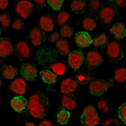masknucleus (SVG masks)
I'll return each mask as SVG.
<instances>
[{"label": "nucleus", "mask_w": 126, "mask_h": 126, "mask_svg": "<svg viewBox=\"0 0 126 126\" xmlns=\"http://www.w3.org/2000/svg\"><path fill=\"white\" fill-rule=\"evenodd\" d=\"M56 50L63 56H67L70 53L71 48L67 40L60 39L56 42Z\"/></svg>", "instance_id": "393cba45"}, {"label": "nucleus", "mask_w": 126, "mask_h": 126, "mask_svg": "<svg viewBox=\"0 0 126 126\" xmlns=\"http://www.w3.org/2000/svg\"><path fill=\"white\" fill-rule=\"evenodd\" d=\"M47 3L54 10H59L61 7L64 1L63 0H48Z\"/></svg>", "instance_id": "c9c22d12"}, {"label": "nucleus", "mask_w": 126, "mask_h": 126, "mask_svg": "<svg viewBox=\"0 0 126 126\" xmlns=\"http://www.w3.org/2000/svg\"><path fill=\"white\" fill-rule=\"evenodd\" d=\"M115 3L117 7L120 8H123L126 5V0H115Z\"/></svg>", "instance_id": "79ce46f5"}, {"label": "nucleus", "mask_w": 126, "mask_h": 126, "mask_svg": "<svg viewBox=\"0 0 126 126\" xmlns=\"http://www.w3.org/2000/svg\"><path fill=\"white\" fill-rule=\"evenodd\" d=\"M38 126H54L53 124L50 121L47 119H44L40 121Z\"/></svg>", "instance_id": "ea45409f"}, {"label": "nucleus", "mask_w": 126, "mask_h": 126, "mask_svg": "<svg viewBox=\"0 0 126 126\" xmlns=\"http://www.w3.org/2000/svg\"><path fill=\"white\" fill-rule=\"evenodd\" d=\"M110 33L114 34L116 39L120 40L125 38L126 30L124 25L119 22L116 23L110 30Z\"/></svg>", "instance_id": "4be33fe9"}, {"label": "nucleus", "mask_w": 126, "mask_h": 126, "mask_svg": "<svg viewBox=\"0 0 126 126\" xmlns=\"http://www.w3.org/2000/svg\"><path fill=\"white\" fill-rule=\"evenodd\" d=\"M34 1L38 8L43 7L46 5L44 0H35Z\"/></svg>", "instance_id": "37998d69"}, {"label": "nucleus", "mask_w": 126, "mask_h": 126, "mask_svg": "<svg viewBox=\"0 0 126 126\" xmlns=\"http://www.w3.org/2000/svg\"><path fill=\"white\" fill-rule=\"evenodd\" d=\"M1 81L0 79V86H1Z\"/></svg>", "instance_id": "49530a36"}, {"label": "nucleus", "mask_w": 126, "mask_h": 126, "mask_svg": "<svg viewBox=\"0 0 126 126\" xmlns=\"http://www.w3.org/2000/svg\"><path fill=\"white\" fill-rule=\"evenodd\" d=\"M1 31H2V30H1V28L0 27V36L1 34Z\"/></svg>", "instance_id": "a18cd8bd"}, {"label": "nucleus", "mask_w": 126, "mask_h": 126, "mask_svg": "<svg viewBox=\"0 0 126 126\" xmlns=\"http://www.w3.org/2000/svg\"><path fill=\"white\" fill-rule=\"evenodd\" d=\"M108 42V37L104 33L93 40V46L95 49L98 50H101L104 48L107 45Z\"/></svg>", "instance_id": "5701e85b"}, {"label": "nucleus", "mask_w": 126, "mask_h": 126, "mask_svg": "<svg viewBox=\"0 0 126 126\" xmlns=\"http://www.w3.org/2000/svg\"><path fill=\"white\" fill-rule=\"evenodd\" d=\"M84 60V56L80 50L72 51L68 55V64L74 70H77L80 66Z\"/></svg>", "instance_id": "ddd939ff"}, {"label": "nucleus", "mask_w": 126, "mask_h": 126, "mask_svg": "<svg viewBox=\"0 0 126 126\" xmlns=\"http://www.w3.org/2000/svg\"><path fill=\"white\" fill-rule=\"evenodd\" d=\"M119 116L120 119L125 124L126 121V103L123 104L119 109Z\"/></svg>", "instance_id": "4c0bfd02"}, {"label": "nucleus", "mask_w": 126, "mask_h": 126, "mask_svg": "<svg viewBox=\"0 0 126 126\" xmlns=\"http://www.w3.org/2000/svg\"><path fill=\"white\" fill-rule=\"evenodd\" d=\"M16 56L21 61H24L30 57V50L27 43L20 42L15 44L14 47Z\"/></svg>", "instance_id": "4468645a"}, {"label": "nucleus", "mask_w": 126, "mask_h": 126, "mask_svg": "<svg viewBox=\"0 0 126 126\" xmlns=\"http://www.w3.org/2000/svg\"><path fill=\"white\" fill-rule=\"evenodd\" d=\"M61 92L64 94L75 95L80 90L79 85L74 79L67 78L61 82L60 87Z\"/></svg>", "instance_id": "1a4fd4ad"}, {"label": "nucleus", "mask_w": 126, "mask_h": 126, "mask_svg": "<svg viewBox=\"0 0 126 126\" xmlns=\"http://www.w3.org/2000/svg\"><path fill=\"white\" fill-rule=\"evenodd\" d=\"M88 5L91 14L95 15L100 9L101 4L98 1L91 0L89 1Z\"/></svg>", "instance_id": "f704fd0d"}, {"label": "nucleus", "mask_w": 126, "mask_h": 126, "mask_svg": "<svg viewBox=\"0 0 126 126\" xmlns=\"http://www.w3.org/2000/svg\"><path fill=\"white\" fill-rule=\"evenodd\" d=\"M13 44L8 38L0 39V56L2 58H5L11 56L14 52Z\"/></svg>", "instance_id": "2eb2a0df"}, {"label": "nucleus", "mask_w": 126, "mask_h": 126, "mask_svg": "<svg viewBox=\"0 0 126 126\" xmlns=\"http://www.w3.org/2000/svg\"><path fill=\"white\" fill-rule=\"evenodd\" d=\"M35 10L34 5L31 1L21 0L18 2L15 6V11L17 15L26 19L32 15Z\"/></svg>", "instance_id": "39448f33"}, {"label": "nucleus", "mask_w": 126, "mask_h": 126, "mask_svg": "<svg viewBox=\"0 0 126 126\" xmlns=\"http://www.w3.org/2000/svg\"><path fill=\"white\" fill-rule=\"evenodd\" d=\"M11 24V19L8 13L0 15V27L4 29L8 28Z\"/></svg>", "instance_id": "c756f323"}, {"label": "nucleus", "mask_w": 126, "mask_h": 126, "mask_svg": "<svg viewBox=\"0 0 126 126\" xmlns=\"http://www.w3.org/2000/svg\"><path fill=\"white\" fill-rule=\"evenodd\" d=\"M58 58V52L54 47L45 45L36 51L35 59L39 64L48 68L56 63Z\"/></svg>", "instance_id": "f03ea898"}, {"label": "nucleus", "mask_w": 126, "mask_h": 126, "mask_svg": "<svg viewBox=\"0 0 126 126\" xmlns=\"http://www.w3.org/2000/svg\"><path fill=\"white\" fill-rule=\"evenodd\" d=\"M42 80L45 83L52 84L56 81L57 76L47 70H43L40 72Z\"/></svg>", "instance_id": "bb28decb"}, {"label": "nucleus", "mask_w": 126, "mask_h": 126, "mask_svg": "<svg viewBox=\"0 0 126 126\" xmlns=\"http://www.w3.org/2000/svg\"><path fill=\"white\" fill-rule=\"evenodd\" d=\"M28 101L23 96H17L12 99L11 101L12 108L18 112H21L27 107Z\"/></svg>", "instance_id": "aec40b11"}, {"label": "nucleus", "mask_w": 126, "mask_h": 126, "mask_svg": "<svg viewBox=\"0 0 126 126\" xmlns=\"http://www.w3.org/2000/svg\"><path fill=\"white\" fill-rule=\"evenodd\" d=\"M0 71L1 75L5 79H13L17 74V68L13 66L8 64H4L0 68Z\"/></svg>", "instance_id": "412c9836"}, {"label": "nucleus", "mask_w": 126, "mask_h": 126, "mask_svg": "<svg viewBox=\"0 0 126 126\" xmlns=\"http://www.w3.org/2000/svg\"><path fill=\"white\" fill-rule=\"evenodd\" d=\"M65 65L63 63L57 62L55 63L51 66H49L48 68H52L54 73L58 75H62L65 72Z\"/></svg>", "instance_id": "2f4dec72"}, {"label": "nucleus", "mask_w": 126, "mask_h": 126, "mask_svg": "<svg viewBox=\"0 0 126 126\" xmlns=\"http://www.w3.org/2000/svg\"><path fill=\"white\" fill-rule=\"evenodd\" d=\"M97 107L102 112L106 113L111 109L112 105L110 100L107 99H103L98 102Z\"/></svg>", "instance_id": "c85d7f7f"}, {"label": "nucleus", "mask_w": 126, "mask_h": 126, "mask_svg": "<svg viewBox=\"0 0 126 126\" xmlns=\"http://www.w3.org/2000/svg\"><path fill=\"white\" fill-rule=\"evenodd\" d=\"M9 3L8 0H0V10H4L7 7Z\"/></svg>", "instance_id": "a19ab883"}, {"label": "nucleus", "mask_w": 126, "mask_h": 126, "mask_svg": "<svg viewBox=\"0 0 126 126\" xmlns=\"http://www.w3.org/2000/svg\"><path fill=\"white\" fill-rule=\"evenodd\" d=\"M73 28L68 25L66 24L61 27L60 32L62 37H71L73 35Z\"/></svg>", "instance_id": "72a5a7b5"}, {"label": "nucleus", "mask_w": 126, "mask_h": 126, "mask_svg": "<svg viewBox=\"0 0 126 126\" xmlns=\"http://www.w3.org/2000/svg\"><path fill=\"white\" fill-rule=\"evenodd\" d=\"M76 79L79 83L82 85H87L93 79L92 74L86 70H81L78 73Z\"/></svg>", "instance_id": "b1692460"}, {"label": "nucleus", "mask_w": 126, "mask_h": 126, "mask_svg": "<svg viewBox=\"0 0 126 126\" xmlns=\"http://www.w3.org/2000/svg\"><path fill=\"white\" fill-rule=\"evenodd\" d=\"M70 17V15L68 12L63 11L61 12L57 17L56 20L59 25L63 26L66 24Z\"/></svg>", "instance_id": "473e14b6"}, {"label": "nucleus", "mask_w": 126, "mask_h": 126, "mask_svg": "<svg viewBox=\"0 0 126 126\" xmlns=\"http://www.w3.org/2000/svg\"><path fill=\"white\" fill-rule=\"evenodd\" d=\"M60 34L57 32H54L50 35L48 38V41L50 42H56L60 39Z\"/></svg>", "instance_id": "58836bf2"}, {"label": "nucleus", "mask_w": 126, "mask_h": 126, "mask_svg": "<svg viewBox=\"0 0 126 126\" xmlns=\"http://www.w3.org/2000/svg\"></svg>", "instance_id": "09e8293b"}, {"label": "nucleus", "mask_w": 126, "mask_h": 126, "mask_svg": "<svg viewBox=\"0 0 126 126\" xmlns=\"http://www.w3.org/2000/svg\"><path fill=\"white\" fill-rule=\"evenodd\" d=\"M24 28V24L22 20L20 19H16L12 25V28L16 32L22 31Z\"/></svg>", "instance_id": "e433bc0d"}, {"label": "nucleus", "mask_w": 126, "mask_h": 126, "mask_svg": "<svg viewBox=\"0 0 126 126\" xmlns=\"http://www.w3.org/2000/svg\"><path fill=\"white\" fill-rule=\"evenodd\" d=\"M80 121L83 126H95L99 123L100 118L94 106L88 105L85 107Z\"/></svg>", "instance_id": "20e7f679"}, {"label": "nucleus", "mask_w": 126, "mask_h": 126, "mask_svg": "<svg viewBox=\"0 0 126 126\" xmlns=\"http://www.w3.org/2000/svg\"><path fill=\"white\" fill-rule=\"evenodd\" d=\"M75 39L78 46L80 48L88 47L93 43L91 37L86 32H79L76 33Z\"/></svg>", "instance_id": "dca6fc26"}, {"label": "nucleus", "mask_w": 126, "mask_h": 126, "mask_svg": "<svg viewBox=\"0 0 126 126\" xmlns=\"http://www.w3.org/2000/svg\"><path fill=\"white\" fill-rule=\"evenodd\" d=\"M9 89L16 94H24L26 92V82L23 78L17 79L10 84Z\"/></svg>", "instance_id": "f3484780"}, {"label": "nucleus", "mask_w": 126, "mask_h": 126, "mask_svg": "<svg viewBox=\"0 0 126 126\" xmlns=\"http://www.w3.org/2000/svg\"><path fill=\"white\" fill-rule=\"evenodd\" d=\"M71 6L73 12L78 14H82L85 11L86 2L83 0H75L71 2Z\"/></svg>", "instance_id": "a878e982"}, {"label": "nucleus", "mask_w": 126, "mask_h": 126, "mask_svg": "<svg viewBox=\"0 0 126 126\" xmlns=\"http://www.w3.org/2000/svg\"><path fill=\"white\" fill-rule=\"evenodd\" d=\"M70 113L62 107L58 110L57 114V121L61 124H66L68 122Z\"/></svg>", "instance_id": "cd10ccee"}, {"label": "nucleus", "mask_w": 126, "mask_h": 126, "mask_svg": "<svg viewBox=\"0 0 126 126\" xmlns=\"http://www.w3.org/2000/svg\"><path fill=\"white\" fill-rule=\"evenodd\" d=\"M98 17L95 15H86L82 21V26L88 31H92L97 26Z\"/></svg>", "instance_id": "a211bd4d"}, {"label": "nucleus", "mask_w": 126, "mask_h": 126, "mask_svg": "<svg viewBox=\"0 0 126 126\" xmlns=\"http://www.w3.org/2000/svg\"><path fill=\"white\" fill-rule=\"evenodd\" d=\"M25 126H36V125L32 122H28L26 123Z\"/></svg>", "instance_id": "c03bdc74"}, {"label": "nucleus", "mask_w": 126, "mask_h": 126, "mask_svg": "<svg viewBox=\"0 0 126 126\" xmlns=\"http://www.w3.org/2000/svg\"><path fill=\"white\" fill-rule=\"evenodd\" d=\"M46 35L44 31L36 27L31 30L28 38L33 46H38L46 41Z\"/></svg>", "instance_id": "9b49d317"}, {"label": "nucleus", "mask_w": 126, "mask_h": 126, "mask_svg": "<svg viewBox=\"0 0 126 126\" xmlns=\"http://www.w3.org/2000/svg\"><path fill=\"white\" fill-rule=\"evenodd\" d=\"M114 78L119 83L125 82L126 79V68L122 67L117 70L114 74Z\"/></svg>", "instance_id": "7c9ffc66"}, {"label": "nucleus", "mask_w": 126, "mask_h": 126, "mask_svg": "<svg viewBox=\"0 0 126 126\" xmlns=\"http://www.w3.org/2000/svg\"><path fill=\"white\" fill-rule=\"evenodd\" d=\"M49 109L48 98L39 90L30 98L27 111L35 118H43L46 115Z\"/></svg>", "instance_id": "f257e3e1"}, {"label": "nucleus", "mask_w": 126, "mask_h": 126, "mask_svg": "<svg viewBox=\"0 0 126 126\" xmlns=\"http://www.w3.org/2000/svg\"><path fill=\"white\" fill-rule=\"evenodd\" d=\"M38 73L36 66L33 64L24 63L22 65L20 73L26 80L29 81L34 80L37 77Z\"/></svg>", "instance_id": "9d476101"}, {"label": "nucleus", "mask_w": 126, "mask_h": 126, "mask_svg": "<svg viewBox=\"0 0 126 126\" xmlns=\"http://www.w3.org/2000/svg\"><path fill=\"white\" fill-rule=\"evenodd\" d=\"M119 14L117 7L114 0H107L101 5L99 12L100 19L104 24L110 23Z\"/></svg>", "instance_id": "7ed1b4c3"}, {"label": "nucleus", "mask_w": 126, "mask_h": 126, "mask_svg": "<svg viewBox=\"0 0 126 126\" xmlns=\"http://www.w3.org/2000/svg\"><path fill=\"white\" fill-rule=\"evenodd\" d=\"M78 104L77 99L75 95L64 94L62 96V106L67 109H74L77 107Z\"/></svg>", "instance_id": "6ab92c4d"}, {"label": "nucleus", "mask_w": 126, "mask_h": 126, "mask_svg": "<svg viewBox=\"0 0 126 126\" xmlns=\"http://www.w3.org/2000/svg\"><path fill=\"white\" fill-rule=\"evenodd\" d=\"M113 84L111 80L105 81L103 80H96L90 83L89 88L90 92L96 96H100Z\"/></svg>", "instance_id": "423d86ee"}, {"label": "nucleus", "mask_w": 126, "mask_h": 126, "mask_svg": "<svg viewBox=\"0 0 126 126\" xmlns=\"http://www.w3.org/2000/svg\"><path fill=\"white\" fill-rule=\"evenodd\" d=\"M102 56L95 50L89 51L85 60V63L89 71L93 70L101 65L103 62Z\"/></svg>", "instance_id": "6e6552de"}, {"label": "nucleus", "mask_w": 126, "mask_h": 126, "mask_svg": "<svg viewBox=\"0 0 126 126\" xmlns=\"http://www.w3.org/2000/svg\"><path fill=\"white\" fill-rule=\"evenodd\" d=\"M1 95H0V98Z\"/></svg>", "instance_id": "de8ad7c7"}, {"label": "nucleus", "mask_w": 126, "mask_h": 126, "mask_svg": "<svg viewBox=\"0 0 126 126\" xmlns=\"http://www.w3.org/2000/svg\"><path fill=\"white\" fill-rule=\"evenodd\" d=\"M56 21V17L53 14H48L43 15L39 22L40 27L46 32L53 30Z\"/></svg>", "instance_id": "f8f14e48"}, {"label": "nucleus", "mask_w": 126, "mask_h": 126, "mask_svg": "<svg viewBox=\"0 0 126 126\" xmlns=\"http://www.w3.org/2000/svg\"><path fill=\"white\" fill-rule=\"evenodd\" d=\"M107 52L110 62L112 63H117L123 57V48L116 42H112L108 44Z\"/></svg>", "instance_id": "0eeeda50"}]
</instances>
